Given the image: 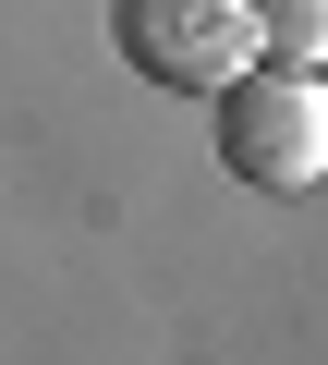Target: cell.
Listing matches in <instances>:
<instances>
[{"label":"cell","instance_id":"6da1fadb","mask_svg":"<svg viewBox=\"0 0 328 365\" xmlns=\"http://www.w3.org/2000/svg\"><path fill=\"white\" fill-rule=\"evenodd\" d=\"M110 37L146 86H183V98H231L268 49L255 0H110Z\"/></svg>","mask_w":328,"mask_h":365},{"label":"cell","instance_id":"7a4b0ae2","mask_svg":"<svg viewBox=\"0 0 328 365\" xmlns=\"http://www.w3.org/2000/svg\"><path fill=\"white\" fill-rule=\"evenodd\" d=\"M219 158L231 182H255V195H304V182H328V73H243L219 98Z\"/></svg>","mask_w":328,"mask_h":365},{"label":"cell","instance_id":"3957f363","mask_svg":"<svg viewBox=\"0 0 328 365\" xmlns=\"http://www.w3.org/2000/svg\"><path fill=\"white\" fill-rule=\"evenodd\" d=\"M255 25H268V61L328 73V0H255Z\"/></svg>","mask_w":328,"mask_h":365}]
</instances>
